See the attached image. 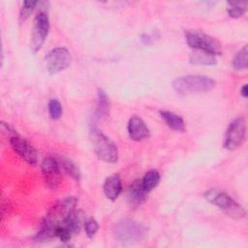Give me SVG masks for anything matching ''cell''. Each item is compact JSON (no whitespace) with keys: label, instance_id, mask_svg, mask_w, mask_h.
Returning a JSON list of instances; mask_svg holds the SVG:
<instances>
[{"label":"cell","instance_id":"cell-8","mask_svg":"<svg viewBox=\"0 0 248 248\" xmlns=\"http://www.w3.org/2000/svg\"><path fill=\"white\" fill-rule=\"evenodd\" d=\"M246 136V121L243 117H238L231 122L226 133L223 146L228 150L238 148L244 141Z\"/></svg>","mask_w":248,"mask_h":248},{"label":"cell","instance_id":"cell-26","mask_svg":"<svg viewBox=\"0 0 248 248\" xmlns=\"http://www.w3.org/2000/svg\"><path fill=\"white\" fill-rule=\"evenodd\" d=\"M241 92V95L244 97V98H247L248 97V86L247 84H244L240 90Z\"/></svg>","mask_w":248,"mask_h":248},{"label":"cell","instance_id":"cell-7","mask_svg":"<svg viewBox=\"0 0 248 248\" xmlns=\"http://www.w3.org/2000/svg\"><path fill=\"white\" fill-rule=\"evenodd\" d=\"M49 31V19L47 13L41 10L34 19V24L32 28L31 40H30V49L32 52H37L44 45L46 38L47 37Z\"/></svg>","mask_w":248,"mask_h":248},{"label":"cell","instance_id":"cell-18","mask_svg":"<svg viewBox=\"0 0 248 248\" xmlns=\"http://www.w3.org/2000/svg\"><path fill=\"white\" fill-rule=\"evenodd\" d=\"M190 63L194 65H214L216 64L215 55L199 49H194L190 55Z\"/></svg>","mask_w":248,"mask_h":248},{"label":"cell","instance_id":"cell-20","mask_svg":"<svg viewBox=\"0 0 248 248\" xmlns=\"http://www.w3.org/2000/svg\"><path fill=\"white\" fill-rule=\"evenodd\" d=\"M230 5V8L228 9V14L231 17L237 18L242 16L246 11L248 2L247 1H230L228 2Z\"/></svg>","mask_w":248,"mask_h":248},{"label":"cell","instance_id":"cell-14","mask_svg":"<svg viewBox=\"0 0 248 248\" xmlns=\"http://www.w3.org/2000/svg\"><path fill=\"white\" fill-rule=\"evenodd\" d=\"M122 191V183L119 174L113 173L108 176L104 182V193L106 197L110 200L114 201Z\"/></svg>","mask_w":248,"mask_h":248},{"label":"cell","instance_id":"cell-23","mask_svg":"<svg viewBox=\"0 0 248 248\" xmlns=\"http://www.w3.org/2000/svg\"><path fill=\"white\" fill-rule=\"evenodd\" d=\"M38 3H39L38 1H34V0L23 1L22 6L19 10V20L24 21L25 19H27L29 17V16L32 14V12L34 11V9Z\"/></svg>","mask_w":248,"mask_h":248},{"label":"cell","instance_id":"cell-11","mask_svg":"<svg viewBox=\"0 0 248 248\" xmlns=\"http://www.w3.org/2000/svg\"><path fill=\"white\" fill-rule=\"evenodd\" d=\"M10 143L14 151L27 164L33 166L37 163V152L35 148L25 139L21 138L19 135H15L11 137Z\"/></svg>","mask_w":248,"mask_h":248},{"label":"cell","instance_id":"cell-3","mask_svg":"<svg viewBox=\"0 0 248 248\" xmlns=\"http://www.w3.org/2000/svg\"><path fill=\"white\" fill-rule=\"evenodd\" d=\"M203 196L208 202L219 207L231 218L242 219L246 214L244 208L239 203L220 190L208 189L204 192Z\"/></svg>","mask_w":248,"mask_h":248},{"label":"cell","instance_id":"cell-24","mask_svg":"<svg viewBox=\"0 0 248 248\" xmlns=\"http://www.w3.org/2000/svg\"><path fill=\"white\" fill-rule=\"evenodd\" d=\"M62 106L56 99H52L48 102V113L52 119H58L62 114Z\"/></svg>","mask_w":248,"mask_h":248},{"label":"cell","instance_id":"cell-22","mask_svg":"<svg viewBox=\"0 0 248 248\" xmlns=\"http://www.w3.org/2000/svg\"><path fill=\"white\" fill-rule=\"evenodd\" d=\"M61 165V168L75 180H79L80 179V171L78 166L71 161L70 159L63 158L61 162H59Z\"/></svg>","mask_w":248,"mask_h":248},{"label":"cell","instance_id":"cell-4","mask_svg":"<svg viewBox=\"0 0 248 248\" xmlns=\"http://www.w3.org/2000/svg\"><path fill=\"white\" fill-rule=\"evenodd\" d=\"M90 140L93 149L99 159L107 163L117 162L118 150L116 145L95 126H92L90 129Z\"/></svg>","mask_w":248,"mask_h":248},{"label":"cell","instance_id":"cell-15","mask_svg":"<svg viewBox=\"0 0 248 248\" xmlns=\"http://www.w3.org/2000/svg\"><path fill=\"white\" fill-rule=\"evenodd\" d=\"M85 214L80 209H74L70 215L63 222L62 226L66 227L73 234L80 232L81 228L84 227Z\"/></svg>","mask_w":248,"mask_h":248},{"label":"cell","instance_id":"cell-5","mask_svg":"<svg viewBox=\"0 0 248 248\" xmlns=\"http://www.w3.org/2000/svg\"><path fill=\"white\" fill-rule=\"evenodd\" d=\"M114 232L121 242L125 244H134L144 237L146 229L143 225L135 220L124 218L115 224Z\"/></svg>","mask_w":248,"mask_h":248},{"label":"cell","instance_id":"cell-21","mask_svg":"<svg viewBox=\"0 0 248 248\" xmlns=\"http://www.w3.org/2000/svg\"><path fill=\"white\" fill-rule=\"evenodd\" d=\"M247 55H248V49L247 46H244L233 57L232 61V66L235 70H243L247 68L248 62H247Z\"/></svg>","mask_w":248,"mask_h":248},{"label":"cell","instance_id":"cell-9","mask_svg":"<svg viewBox=\"0 0 248 248\" xmlns=\"http://www.w3.org/2000/svg\"><path fill=\"white\" fill-rule=\"evenodd\" d=\"M45 62L47 72L50 75H55L70 66L72 56L66 47H55L47 52Z\"/></svg>","mask_w":248,"mask_h":248},{"label":"cell","instance_id":"cell-19","mask_svg":"<svg viewBox=\"0 0 248 248\" xmlns=\"http://www.w3.org/2000/svg\"><path fill=\"white\" fill-rule=\"evenodd\" d=\"M159 181H160V173L158 172V170H150L144 174V176L141 180V183H142L143 188L147 192H150L158 185Z\"/></svg>","mask_w":248,"mask_h":248},{"label":"cell","instance_id":"cell-2","mask_svg":"<svg viewBox=\"0 0 248 248\" xmlns=\"http://www.w3.org/2000/svg\"><path fill=\"white\" fill-rule=\"evenodd\" d=\"M215 85V81L206 77L201 75H189L175 78L172 81L173 89L182 95L206 92L211 90Z\"/></svg>","mask_w":248,"mask_h":248},{"label":"cell","instance_id":"cell-16","mask_svg":"<svg viewBox=\"0 0 248 248\" xmlns=\"http://www.w3.org/2000/svg\"><path fill=\"white\" fill-rule=\"evenodd\" d=\"M160 115L170 129L177 132L185 131V123L181 116L169 110H161Z\"/></svg>","mask_w":248,"mask_h":248},{"label":"cell","instance_id":"cell-12","mask_svg":"<svg viewBox=\"0 0 248 248\" xmlns=\"http://www.w3.org/2000/svg\"><path fill=\"white\" fill-rule=\"evenodd\" d=\"M147 191L143 188L141 180L133 181L127 190L126 198L130 207L136 208L142 204L147 198Z\"/></svg>","mask_w":248,"mask_h":248},{"label":"cell","instance_id":"cell-1","mask_svg":"<svg viewBox=\"0 0 248 248\" xmlns=\"http://www.w3.org/2000/svg\"><path fill=\"white\" fill-rule=\"evenodd\" d=\"M78 200L75 197H67L56 202L43 219L40 230L35 235V241L46 242L55 237L56 229L63 224L70 213L76 208Z\"/></svg>","mask_w":248,"mask_h":248},{"label":"cell","instance_id":"cell-13","mask_svg":"<svg viewBox=\"0 0 248 248\" xmlns=\"http://www.w3.org/2000/svg\"><path fill=\"white\" fill-rule=\"evenodd\" d=\"M128 134L133 140L139 141L149 136V130L140 117L134 115L128 122Z\"/></svg>","mask_w":248,"mask_h":248},{"label":"cell","instance_id":"cell-17","mask_svg":"<svg viewBox=\"0 0 248 248\" xmlns=\"http://www.w3.org/2000/svg\"><path fill=\"white\" fill-rule=\"evenodd\" d=\"M109 110V102L107 94L103 89H98V103L93 116L94 121H98L105 117Z\"/></svg>","mask_w":248,"mask_h":248},{"label":"cell","instance_id":"cell-10","mask_svg":"<svg viewBox=\"0 0 248 248\" xmlns=\"http://www.w3.org/2000/svg\"><path fill=\"white\" fill-rule=\"evenodd\" d=\"M61 165L51 156H47L43 159L41 163V170L45 183L47 188L54 190L61 182Z\"/></svg>","mask_w":248,"mask_h":248},{"label":"cell","instance_id":"cell-6","mask_svg":"<svg viewBox=\"0 0 248 248\" xmlns=\"http://www.w3.org/2000/svg\"><path fill=\"white\" fill-rule=\"evenodd\" d=\"M185 38L188 46L193 49L203 50L213 55L222 53V46L214 37L197 30L185 31Z\"/></svg>","mask_w":248,"mask_h":248},{"label":"cell","instance_id":"cell-25","mask_svg":"<svg viewBox=\"0 0 248 248\" xmlns=\"http://www.w3.org/2000/svg\"><path fill=\"white\" fill-rule=\"evenodd\" d=\"M99 229V225L96 220L89 219L84 223V230L88 237H93Z\"/></svg>","mask_w":248,"mask_h":248}]
</instances>
